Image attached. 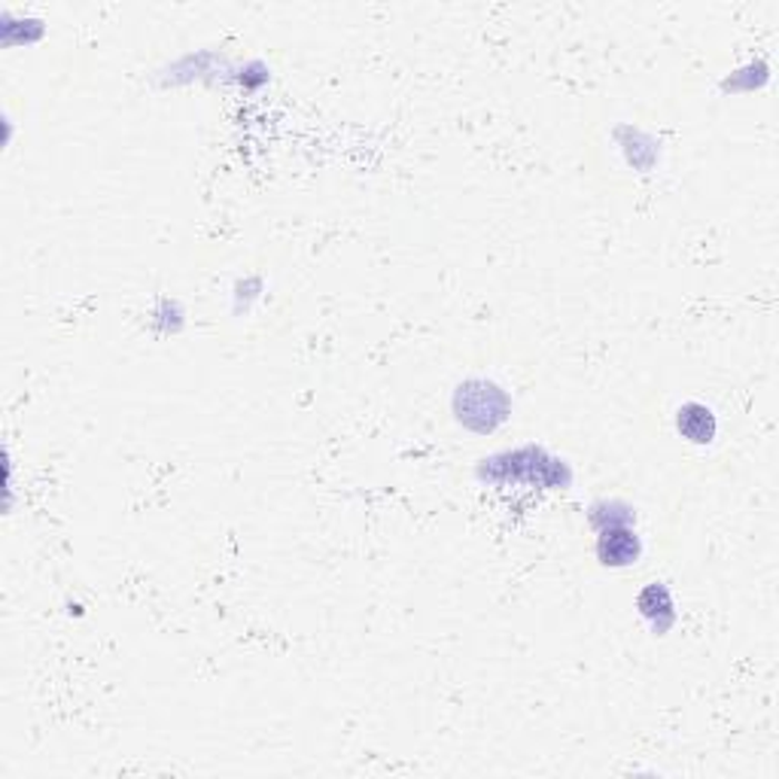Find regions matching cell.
<instances>
[{"instance_id": "6da1fadb", "label": "cell", "mask_w": 779, "mask_h": 779, "mask_svg": "<svg viewBox=\"0 0 779 779\" xmlns=\"http://www.w3.org/2000/svg\"><path fill=\"white\" fill-rule=\"evenodd\" d=\"M454 412L460 424H466L475 433H491L509 417V400L493 381L472 378L460 384L454 393Z\"/></svg>"}, {"instance_id": "7a4b0ae2", "label": "cell", "mask_w": 779, "mask_h": 779, "mask_svg": "<svg viewBox=\"0 0 779 779\" xmlns=\"http://www.w3.org/2000/svg\"><path fill=\"white\" fill-rule=\"evenodd\" d=\"M596 561L603 566H612V570H624V566H633L640 561L642 542L640 536L633 533L631 524H615V527L596 530Z\"/></svg>"}, {"instance_id": "3957f363", "label": "cell", "mask_w": 779, "mask_h": 779, "mask_svg": "<svg viewBox=\"0 0 779 779\" xmlns=\"http://www.w3.org/2000/svg\"><path fill=\"white\" fill-rule=\"evenodd\" d=\"M677 430L679 436L691 442V445H710L712 438H716L719 424H716L712 408L700 405V402H686L677 412Z\"/></svg>"}, {"instance_id": "277c9868", "label": "cell", "mask_w": 779, "mask_h": 779, "mask_svg": "<svg viewBox=\"0 0 779 779\" xmlns=\"http://www.w3.org/2000/svg\"><path fill=\"white\" fill-rule=\"evenodd\" d=\"M637 603H640L642 619L652 621V628L658 633H664L667 628L673 624V619H677V612H673V596H670V591H667L661 582L649 584Z\"/></svg>"}]
</instances>
